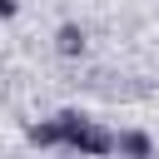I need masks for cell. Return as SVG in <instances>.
I'll return each instance as SVG.
<instances>
[{"instance_id": "3", "label": "cell", "mask_w": 159, "mask_h": 159, "mask_svg": "<svg viewBox=\"0 0 159 159\" xmlns=\"http://www.w3.org/2000/svg\"><path fill=\"white\" fill-rule=\"evenodd\" d=\"M15 10H20V0H0V15L5 20H15Z\"/></svg>"}, {"instance_id": "1", "label": "cell", "mask_w": 159, "mask_h": 159, "mask_svg": "<svg viewBox=\"0 0 159 159\" xmlns=\"http://www.w3.org/2000/svg\"><path fill=\"white\" fill-rule=\"evenodd\" d=\"M55 50H60V55H80V50H84V30H80V25H60V30H55Z\"/></svg>"}, {"instance_id": "2", "label": "cell", "mask_w": 159, "mask_h": 159, "mask_svg": "<svg viewBox=\"0 0 159 159\" xmlns=\"http://www.w3.org/2000/svg\"><path fill=\"white\" fill-rule=\"evenodd\" d=\"M119 154H154V139L139 134V129H129V134H119Z\"/></svg>"}]
</instances>
